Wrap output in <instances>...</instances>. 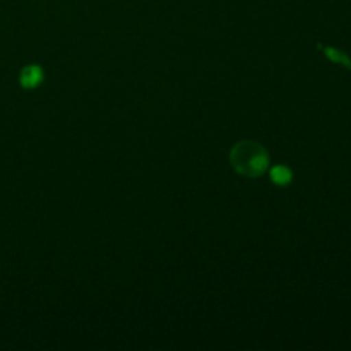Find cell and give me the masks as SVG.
Returning <instances> with one entry per match:
<instances>
[{"mask_svg": "<svg viewBox=\"0 0 351 351\" xmlns=\"http://www.w3.org/2000/svg\"><path fill=\"white\" fill-rule=\"evenodd\" d=\"M43 81V71L38 65H29V67L21 71V86L23 88H36Z\"/></svg>", "mask_w": 351, "mask_h": 351, "instance_id": "obj_2", "label": "cell"}, {"mask_svg": "<svg viewBox=\"0 0 351 351\" xmlns=\"http://www.w3.org/2000/svg\"><path fill=\"white\" fill-rule=\"evenodd\" d=\"M230 161L240 175L259 177L269 167V156L261 144L252 141L239 143L230 153Z\"/></svg>", "mask_w": 351, "mask_h": 351, "instance_id": "obj_1", "label": "cell"}, {"mask_svg": "<svg viewBox=\"0 0 351 351\" xmlns=\"http://www.w3.org/2000/svg\"><path fill=\"white\" fill-rule=\"evenodd\" d=\"M324 53L328 55L329 60H332L335 64H341L345 65L346 69H350L351 71V58L348 57V55H345L343 51L336 50V48H331V47H326L324 48Z\"/></svg>", "mask_w": 351, "mask_h": 351, "instance_id": "obj_4", "label": "cell"}, {"mask_svg": "<svg viewBox=\"0 0 351 351\" xmlns=\"http://www.w3.org/2000/svg\"><path fill=\"white\" fill-rule=\"evenodd\" d=\"M271 178H273L274 184L287 185L291 182V170L288 167H283V165H278L271 170Z\"/></svg>", "mask_w": 351, "mask_h": 351, "instance_id": "obj_3", "label": "cell"}]
</instances>
